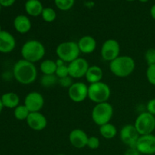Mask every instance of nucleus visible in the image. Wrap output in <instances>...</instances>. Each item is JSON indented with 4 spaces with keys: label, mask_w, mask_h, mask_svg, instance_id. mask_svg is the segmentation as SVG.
<instances>
[{
    "label": "nucleus",
    "mask_w": 155,
    "mask_h": 155,
    "mask_svg": "<svg viewBox=\"0 0 155 155\" xmlns=\"http://www.w3.org/2000/svg\"><path fill=\"white\" fill-rule=\"evenodd\" d=\"M13 74L15 80L21 84L30 85L36 81L38 72L34 64L21 59L14 65Z\"/></svg>",
    "instance_id": "f257e3e1"
},
{
    "label": "nucleus",
    "mask_w": 155,
    "mask_h": 155,
    "mask_svg": "<svg viewBox=\"0 0 155 155\" xmlns=\"http://www.w3.org/2000/svg\"><path fill=\"white\" fill-rule=\"evenodd\" d=\"M109 68L114 76L120 78H125L133 73L136 68V62L130 56L120 55L110 62Z\"/></svg>",
    "instance_id": "f03ea898"
},
{
    "label": "nucleus",
    "mask_w": 155,
    "mask_h": 155,
    "mask_svg": "<svg viewBox=\"0 0 155 155\" xmlns=\"http://www.w3.org/2000/svg\"><path fill=\"white\" fill-rule=\"evenodd\" d=\"M21 53L23 59L35 64L43 58L45 54V48L39 40L30 39L22 45Z\"/></svg>",
    "instance_id": "7ed1b4c3"
},
{
    "label": "nucleus",
    "mask_w": 155,
    "mask_h": 155,
    "mask_svg": "<svg viewBox=\"0 0 155 155\" xmlns=\"http://www.w3.org/2000/svg\"><path fill=\"white\" fill-rule=\"evenodd\" d=\"M58 58L63 60L65 63H71L80 57V51L78 44L74 41L62 42L56 47L55 50Z\"/></svg>",
    "instance_id": "20e7f679"
},
{
    "label": "nucleus",
    "mask_w": 155,
    "mask_h": 155,
    "mask_svg": "<svg viewBox=\"0 0 155 155\" xmlns=\"http://www.w3.org/2000/svg\"><path fill=\"white\" fill-rule=\"evenodd\" d=\"M111 95V90L107 84L104 82L89 84L88 98L95 104L107 102Z\"/></svg>",
    "instance_id": "39448f33"
},
{
    "label": "nucleus",
    "mask_w": 155,
    "mask_h": 155,
    "mask_svg": "<svg viewBox=\"0 0 155 155\" xmlns=\"http://www.w3.org/2000/svg\"><path fill=\"white\" fill-rule=\"evenodd\" d=\"M114 115L113 106L107 102L95 104L92 110V119L96 125L101 126L110 123Z\"/></svg>",
    "instance_id": "423d86ee"
},
{
    "label": "nucleus",
    "mask_w": 155,
    "mask_h": 155,
    "mask_svg": "<svg viewBox=\"0 0 155 155\" xmlns=\"http://www.w3.org/2000/svg\"><path fill=\"white\" fill-rule=\"evenodd\" d=\"M134 126L140 136L152 134L155 130V116L148 111L142 112L136 117Z\"/></svg>",
    "instance_id": "0eeeda50"
},
{
    "label": "nucleus",
    "mask_w": 155,
    "mask_h": 155,
    "mask_svg": "<svg viewBox=\"0 0 155 155\" xmlns=\"http://www.w3.org/2000/svg\"><path fill=\"white\" fill-rule=\"evenodd\" d=\"M120 45L114 39H109L104 41L101 48V56L105 61L111 62L120 56Z\"/></svg>",
    "instance_id": "6e6552de"
},
{
    "label": "nucleus",
    "mask_w": 155,
    "mask_h": 155,
    "mask_svg": "<svg viewBox=\"0 0 155 155\" xmlns=\"http://www.w3.org/2000/svg\"><path fill=\"white\" fill-rule=\"evenodd\" d=\"M139 136L140 135L136 130L134 124H127L124 126L120 133V140L129 148H136Z\"/></svg>",
    "instance_id": "1a4fd4ad"
},
{
    "label": "nucleus",
    "mask_w": 155,
    "mask_h": 155,
    "mask_svg": "<svg viewBox=\"0 0 155 155\" xmlns=\"http://www.w3.org/2000/svg\"><path fill=\"white\" fill-rule=\"evenodd\" d=\"M89 68V62L83 58H77L68 64L69 76L73 79H81L86 76Z\"/></svg>",
    "instance_id": "9d476101"
},
{
    "label": "nucleus",
    "mask_w": 155,
    "mask_h": 155,
    "mask_svg": "<svg viewBox=\"0 0 155 155\" xmlns=\"http://www.w3.org/2000/svg\"><path fill=\"white\" fill-rule=\"evenodd\" d=\"M89 86L83 82H76L68 89L70 99L76 103L83 102L88 98Z\"/></svg>",
    "instance_id": "9b49d317"
},
{
    "label": "nucleus",
    "mask_w": 155,
    "mask_h": 155,
    "mask_svg": "<svg viewBox=\"0 0 155 155\" xmlns=\"http://www.w3.org/2000/svg\"><path fill=\"white\" fill-rule=\"evenodd\" d=\"M136 148L140 154L152 155L155 154V136L153 134L139 136Z\"/></svg>",
    "instance_id": "f8f14e48"
},
{
    "label": "nucleus",
    "mask_w": 155,
    "mask_h": 155,
    "mask_svg": "<svg viewBox=\"0 0 155 155\" xmlns=\"http://www.w3.org/2000/svg\"><path fill=\"white\" fill-rule=\"evenodd\" d=\"M45 100L41 93L38 92H31L26 95L24 98V105L27 107L30 113L39 112L43 107Z\"/></svg>",
    "instance_id": "ddd939ff"
},
{
    "label": "nucleus",
    "mask_w": 155,
    "mask_h": 155,
    "mask_svg": "<svg viewBox=\"0 0 155 155\" xmlns=\"http://www.w3.org/2000/svg\"><path fill=\"white\" fill-rule=\"evenodd\" d=\"M26 122L28 127L34 131H42L48 125L47 118L40 111L30 113Z\"/></svg>",
    "instance_id": "4468645a"
},
{
    "label": "nucleus",
    "mask_w": 155,
    "mask_h": 155,
    "mask_svg": "<svg viewBox=\"0 0 155 155\" xmlns=\"http://www.w3.org/2000/svg\"><path fill=\"white\" fill-rule=\"evenodd\" d=\"M89 136L86 132L80 129H74L69 134V142L76 148H83L87 146Z\"/></svg>",
    "instance_id": "2eb2a0df"
},
{
    "label": "nucleus",
    "mask_w": 155,
    "mask_h": 155,
    "mask_svg": "<svg viewBox=\"0 0 155 155\" xmlns=\"http://www.w3.org/2000/svg\"><path fill=\"white\" fill-rule=\"evenodd\" d=\"M16 46L15 37L9 32L2 31L0 33V52L9 53L13 51Z\"/></svg>",
    "instance_id": "dca6fc26"
},
{
    "label": "nucleus",
    "mask_w": 155,
    "mask_h": 155,
    "mask_svg": "<svg viewBox=\"0 0 155 155\" xmlns=\"http://www.w3.org/2000/svg\"><path fill=\"white\" fill-rule=\"evenodd\" d=\"M77 44L80 53H83L85 54H92L97 46V42L95 38L89 35L82 36L77 42Z\"/></svg>",
    "instance_id": "f3484780"
},
{
    "label": "nucleus",
    "mask_w": 155,
    "mask_h": 155,
    "mask_svg": "<svg viewBox=\"0 0 155 155\" xmlns=\"http://www.w3.org/2000/svg\"><path fill=\"white\" fill-rule=\"evenodd\" d=\"M14 27L17 32L21 34H25L31 30L32 24L28 17L24 15H20L14 20Z\"/></svg>",
    "instance_id": "a211bd4d"
},
{
    "label": "nucleus",
    "mask_w": 155,
    "mask_h": 155,
    "mask_svg": "<svg viewBox=\"0 0 155 155\" xmlns=\"http://www.w3.org/2000/svg\"><path fill=\"white\" fill-rule=\"evenodd\" d=\"M103 75L104 74L101 67L98 65H92L89 66L85 77L89 84H92V83L101 82L103 78Z\"/></svg>",
    "instance_id": "6ab92c4d"
},
{
    "label": "nucleus",
    "mask_w": 155,
    "mask_h": 155,
    "mask_svg": "<svg viewBox=\"0 0 155 155\" xmlns=\"http://www.w3.org/2000/svg\"><path fill=\"white\" fill-rule=\"evenodd\" d=\"M25 11L31 17H38L42 15L44 8L39 0H27L25 3Z\"/></svg>",
    "instance_id": "aec40b11"
},
{
    "label": "nucleus",
    "mask_w": 155,
    "mask_h": 155,
    "mask_svg": "<svg viewBox=\"0 0 155 155\" xmlns=\"http://www.w3.org/2000/svg\"><path fill=\"white\" fill-rule=\"evenodd\" d=\"M2 102L3 106L8 108H14L18 107L20 104V98L18 94L15 92H7L2 95Z\"/></svg>",
    "instance_id": "412c9836"
},
{
    "label": "nucleus",
    "mask_w": 155,
    "mask_h": 155,
    "mask_svg": "<svg viewBox=\"0 0 155 155\" xmlns=\"http://www.w3.org/2000/svg\"><path fill=\"white\" fill-rule=\"evenodd\" d=\"M99 133L104 139H112L117 134V130L114 124L107 123L99 127Z\"/></svg>",
    "instance_id": "4be33fe9"
},
{
    "label": "nucleus",
    "mask_w": 155,
    "mask_h": 155,
    "mask_svg": "<svg viewBox=\"0 0 155 155\" xmlns=\"http://www.w3.org/2000/svg\"><path fill=\"white\" fill-rule=\"evenodd\" d=\"M41 72L43 75H53L55 74L57 65H56L55 61L51 59H45L43 60L40 64L39 66Z\"/></svg>",
    "instance_id": "5701e85b"
},
{
    "label": "nucleus",
    "mask_w": 155,
    "mask_h": 155,
    "mask_svg": "<svg viewBox=\"0 0 155 155\" xmlns=\"http://www.w3.org/2000/svg\"><path fill=\"white\" fill-rule=\"evenodd\" d=\"M30 113V110L24 104H21V105L19 104L18 107L15 108L14 116L18 120H27Z\"/></svg>",
    "instance_id": "b1692460"
},
{
    "label": "nucleus",
    "mask_w": 155,
    "mask_h": 155,
    "mask_svg": "<svg viewBox=\"0 0 155 155\" xmlns=\"http://www.w3.org/2000/svg\"><path fill=\"white\" fill-rule=\"evenodd\" d=\"M58 83V78L53 75H43L40 79V84L45 88H51Z\"/></svg>",
    "instance_id": "393cba45"
},
{
    "label": "nucleus",
    "mask_w": 155,
    "mask_h": 155,
    "mask_svg": "<svg viewBox=\"0 0 155 155\" xmlns=\"http://www.w3.org/2000/svg\"><path fill=\"white\" fill-rule=\"evenodd\" d=\"M41 16H42V20L46 23L53 22L56 19V18H57L55 11L52 8L49 7L44 8Z\"/></svg>",
    "instance_id": "a878e982"
},
{
    "label": "nucleus",
    "mask_w": 155,
    "mask_h": 155,
    "mask_svg": "<svg viewBox=\"0 0 155 155\" xmlns=\"http://www.w3.org/2000/svg\"><path fill=\"white\" fill-rule=\"evenodd\" d=\"M56 7L61 11H68L72 8L75 0H54Z\"/></svg>",
    "instance_id": "bb28decb"
},
{
    "label": "nucleus",
    "mask_w": 155,
    "mask_h": 155,
    "mask_svg": "<svg viewBox=\"0 0 155 155\" xmlns=\"http://www.w3.org/2000/svg\"><path fill=\"white\" fill-rule=\"evenodd\" d=\"M55 76L58 79L64 78L69 76V71H68V65L66 64L61 66H57V69L55 71Z\"/></svg>",
    "instance_id": "cd10ccee"
},
{
    "label": "nucleus",
    "mask_w": 155,
    "mask_h": 155,
    "mask_svg": "<svg viewBox=\"0 0 155 155\" xmlns=\"http://www.w3.org/2000/svg\"><path fill=\"white\" fill-rule=\"evenodd\" d=\"M146 77L148 81L155 86V64L149 65L146 71Z\"/></svg>",
    "instance_id": "c85d7f7f"
},
{
    "label": "nucleus",
    "mask_w": 155,
    "mask_h": 155,
    "mask_svg": "<svg viewBox=\"0 0 155 155\" xmlns=\"http://www.w3.org/2000/svg\"><path fill=\"white\" fill-rule=\"evenodd\" d=\"M145 59L148 66L155 64V48H151L145 51Z\"/></svg>",
    "instance_id": "c756f323"
},
{
    "label": "nucleus",
    "mask_w": 155,
    "mask_h": 155,
    "mask_svg": "<svg viewBox=\"0 0 155 155\" xmlns=\"http://www.w3.org/2000/svg\"><path fill=\"white\" fill-rule=\"evenodd\" d=\"M100 146V140L96 136H90L89 137L87 142V147L92 150L97 149Z\"/></svg>",
    "instance_id": "7c9ffc66"
},
{
    "label": "nucleus",
    "mask_w": 155,
    "mask_h": 155,
    "mask_svg": "<svg viewBox=\"0 0 155 155\" xmlns=\"http://www.w3.org/2000/svg\"><path fill=\"white\" fill-rule=\"evenodd\" d=\"M58 83L63 88H68L69 89L74 83H73L72 77H71L70 76H68V77H64V78L58 79Z\"/></svg>",
    "instance_id": "2f4dec72"
},
{
    "label": "nucleus",
    "mask_w": 155,
    "mask_h": 155,
    "mask_svg": "<svg viewBox=\"0 0 155 155\" xmlns=\"http://www.w3.org/2000/svg\"><path fill=\"white\" fill-rule=\"evenodd\" d=\"M147 111L155 116V98L150 100L147 104Z\"/></svg>",
    "instance_id": "473e14b6"
},
{
    "label": "nucleus",
    "mask_w": 155,
    "mask_h": 155,
    "mask_svg": "<svg viewBox=\"0 0 155 155\" xmlns=\"http://www.w3.org/2000/svg\"><path fill=\"white\" fill-rule=\"evenodd\" d=\"M140 152L136 148H129L124 155H140Z\"/></svg>",
    "instance_id": "72a5a7b5"
},
{
    "label": "nucleus",
    "mask_w": 155,
    "mask_h": 155,
    "mask_svg": "<svg viewBox=\"0 0 155 155\" xmlns=\"http://www.w3.org/2000/svg\"><path fill=\"white\" fill-rule=\"evenodd\" d=\"M15 1L16 0H0V4L3 7H10L15 2Z\"/></svg>",
    "instance_id": "f704fd0d"
},
{
    "label": "nucleus",
    "mask_w": 155,
    "mask_h": 155,
    "mask_svg": "<svg viewBox=\"0 0 155 155\" xmlns=\"http://www.w3.org/2000/svg\"><path fill=\"white\" fill-rule=\"evenodd\" d=\"M150 14H151V16L152 17L153 19L155 20V4L151 8V10H150Z\"/></svg>",
    "instance_id": "c9c22d12"
},
{
    "label": "nucleus",
    "mask_w": 155,
    "mask_h": 155,
    "mask_svg": "<svg viewBox=\"0 0 155 155\" xmlns=\"http://www.w3.org/2000/svg\"><path fill=\"white\" fill-rule=\"evenodd\" d=\"M55 62H56V65H57V66H61V65H63V64H66L63 60H61V59H60V58H58L57 61H55Z\"/></svg>",
    "instance_id": "e433bc0d"
},
{
    "label": "nucleus",
    "mask_w": 155,
    "mask_h": 155,
    "mask_svg": "<svg viewBox=\"0 0 155 155\" xmlns=\"http://www.w3.org/2000/svg\"><path fill=\"white\" fill-rule=\"evenodd\" d=\"M3 107H4V106H3L2 102V100H1V98H0V114H1L2 110V109H3Z\"/></svg>",
    "instance_id": "4c0bfd02"
},
{
    "label": "nucleus",
    "mask_w": 155,
    "mask_h": 155,
    "mask_svg": "<svg viewBox=\"0 0 155 155\" xmlns=\"http://www.w3.org/2000/svg\"><path fill=\"white\" fill-rule=\"evenodd\" d=\"M140 2H147L148 1H149V0H139Z\"/></svg>",
    "instance_id": "58836bf2"
},
{
    "label": "nucleus",
    "mask_w": 155,
    "mask_h": 155,
    "mask_svg": "<svg viewBox=\"0 0 155 155\" xmlns=\"http://www.w3.org/2000/svg\"><path fill=\"white\" fill-rule=\"evenodd\" d=\"M126 1H127V2H133V1H135V0H126Z\"/></svg>",
    "instance_id": "ea45409f"
},
{
    "label": "nucleus",
    "mask_w": 155,
    "mask_h": 155,
    "mask_svg": "<svg viewBox=\"0 0 155 155\" xmlns=\"http://www.w3.org/2000/svg\"><path fill=\"white\" fill-rule=\"evenodd\" d=\"M2 31V27H1V25H0V33H1Z\"/></svg>",
    "instance_id": "a19ab883"
},
{
    "label": "nucleus",
    "mask_w": 155,
    "mask_h": 155,
    "mask_svg": "<svg viewBox=\"0 0 155 155\" xmlns=\"http://www.w3.org/2000/svg\"><path fill=\"white\" fill-rule=\"evenodd\" d=\"M57 155H66V154H57Z\"/></svg>",
    "instance_id": "79ce46f5"
},
{
    "label": "nucleus",
    "mask_w": 155,
    "mask_h": 155,
    "mask_svg": "<svg viewBox=\"0 0 155 155\" xmlns=\"http://www.w3.org/2000/svg\"><path fill=\"white\" fill-rule=\"evenodd\" d=\"M1 7H2V5H1V4H0V10H1Z\"/></svg>",
    "instance_id": "37998d69"
}]
</instances>
